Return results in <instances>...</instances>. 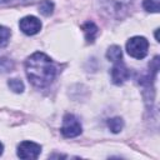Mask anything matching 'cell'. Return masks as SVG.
Masks as SVG:
<instances>
[{
    "label": "cell",
    "mask_w": 160,
    "mask_h": 160,
    "mask_svg": "<svg viewBox=\"0 0 160 160\" xmlns=\"http://www.w3.org/2000/svg\"><path fill=\"white\" fill-rule=\"evenodd\" d=\"M130 76V70L126 68V65L120 60L114 62V66L111 69V80L116 85H121L125 82Z\"/></svg>",
    "instance_id": "cell-7"
},
{
    "label": "cell",
    "mask_w": 160,
    "mask_h": 160,
    "mask_svg": "<svg viewBox=\"0 0 160 160\" xmlns=\"http://www.w3.org/2000/svg\"><path fill=\"white\" fill-rule=\"evenodd\" d=\"M60 131L65 138H75L81 134L82 128H81L79 119L75 115L66 114L62 118V125H61Z\"/></svg>",
    "instance_id": "cell-4"
},
{
    "label": "cell",
    "mask_w": 160,
    "mask_h": 160,
    "mask_svg": "<svg viewBox=\"0 0 160 160\" xmlns=\"http://www.w3.org/2000/svg\"><path fill=\"white\" fill-rule=\"evenodd\" d=\"M2 150H4V146H2V144L0 142V155L2 154Z\"/></svg>",
    "instance_id": "cell-17"
},
{
    "label": "cell",
    "mask_w": 160,
    "mask_h": 160,
    "mask_svg": "<svg viewBox=\"0 0 160 160\" xmlns=\"http://www.w3.org/2000/svg\"><path fill=\"white\" fill-rule=\"evenodd\" d=\"M25 71L29 81L36 88H46L56 76L58 69L54 61L44 52H34L25 61Z\"/></svg>",
    "instance_id": "cell-1"
},
{
    "label": "cell",
    "mask_w": 160,
    "mask_h": 160,
    "mask_svg": "<svg viewBox=\"0 0 160 160\" xmlns=\"http://www.w3.org/2000/svg\"><path fill=\"white\" fill-rule=\"evenodd\" d=\"M5 1H6V0H0V2H5Z\"/></svg>",
    "instance_id": "cell-18"
},
{
    "label": "cell",
    "mask_w": 160,
    "mask_h": 160,
    "mask_svg": "<svg viewBox=\"0 0 160 160\" xmlns=\"http://www.w3.org/2000/svg\"><path fill=\"white\" fill-rule=\"evenodd\" d=\"M149 50V41L144 36H132L126 42V51L134 59H144Z\"/></svg>",
    "instance_id": "cell-2"
},
{
    "label": "cell",
    "mask_w": 160,
    "mask_h": 160,
    "mask_svg": "<svg viewBox=\"0 0 160 160\" xmlns=\"http://www.w3.org/2000/svg\"><path fill=\"white\" fill-rule=\"evenodd\" d=\"M10 30L5 26H1L0 25V48H4L5 45H8L9 42V39H10Z\"/></svg>",
    "instance_id": "cell-13"
},
{
    "label": "cell",
    "mask_w": 160,
    "mask_h": 160,
    "mask_svg": "<svg viewBox=\"0 0 160 160\" xmlns=\"http://www.w3.org/2000/svg\"><path fill=\"white\" fill-rule=\"evenodd\" d=\"M41 152V146L32 141H22L18 146V156L25 160L38 159Z\"/></svg>",
    "instance_id": "cell-5"
},
{
    "label": "cell",
    "mask_w": 160,
    "mask_h": 160,
    "mask_svg": "<svg viewBox=\"0 0 160 160\" xmlns=\"http://www.w3.org/2000/svg\"><path fill=\"white\" fill-rule=\"evenodd\" d=\"M108 126H109V129L112 131V132H119V131H121V129H122V126H124V121H122V119L121 118H112V119H110L109 121H108Z\"/></svg>",
    "instance_id": "cell-12"
},
{
    "label": "cell",
    "mask_w": 160,
    "mask_h": 160,
    "mask_svg": "<svg viewBox=\"0 0 160 160\" xmlns=\"http://www.w3.org/2000/svg\"><path fill=\"white\" fill-rule=\"evenodd\" d=\"M8 85L9 88L14 91V92H22L24 91V84L21 80L19 79H10L8 81Z\"/></svg>",
    "instance_id": "cell-14"
},
{
    "label": "cell",
    "mask_w": 160,
    "mask_h": 160,
    "mask_svg": "<svg viewBox=\"0 0 160 160\" xmlns=\"http://www.w3.org/2000/svg\"><path fill=\"white\" fill-rule=\"evenodd\" d=\"M39 11H40V14H42L45 16L51 15L54 11V2L50 0H42L39 4Z\"/></svg>",
    "instance_id": "cell-10"
},
{
    "label": "cell",
    "mask_w": 160,
    "mask_h": 160,
    "mask_svg": "<svg viewBox=\"0 0 160 160\" xmlns=\"http://www.w3.org/2000/svg\"><path fill=\"white\" fill-rule=\"evenodd\" d=\"M19 28L26 35H35L41 30V21L36 16L29 15L19 21Z\"/></svg>",
    "instance_id": "cell-6"
},
{
    "label": "cell",
    "mask_w": 160,
    "mask_h": 160,
    "mask_svg": "<svg viewBox=\"0 0 160 160\" xmlns=\"http://www.w3.org/2000/svg\"><path fill=\"white\" fill-rule=\"evenodd\" d=\"M106 59L112 61V62H116V61H120L122 59V51H121V48L119 45H112L106 51Z\"/></svg>",
    "instance_id": "cell-9"
},
{
    "label": "cell",
    "mask_w": 160,
    "mask_h": 160,
    "mask_svg": "<svg viewBox=\"0 0 160 160\" xmlns=\"http://www.w3.org/2000/svg\"><path fill=\"white\" fill-rule=\"evenodd\" d=\"M104 11H106L110 16L121 18L126 14L132 0H100Z\"/></svg>",
    "instance_id": "cell-3"
},
{
    "label": "cell",
    "mask_w": 160,
    "mask_h": 160,
    "mask_svg": "<svg viewBox=\"0 0 160 160\" xmlns=\"http://www.w3.org/2000/svg\"><path fill=\"white\" fill-rule=\"evenodd\" d=\"M10 68H12V64L8 59H0V69L1 71H9Z\"/></svg>",
    "instance_id": "cell-15"
},
{
    "label": "cell",
    "mask_w": 160,
    "mask_h": 160,
    "mask_svg": "<svg viewBox=\"0 0 160 160\" xmlns=\"http://www.w3.org/2000/svg\"><path fill=\"white\" fill-rule=\"evenodd\" d=\"M81 30H82L84 34H85L86 41H88V42H94V40H95V38H96V35H98V32H99L98 26H96L92 21H86V22H84V24L81 25Z\"/></svg>",
    "instance_id": "cell-8"
},
{
    "label": "cell",
    "mask_w": 160,
    "mask_h": 160,
    "mask_svg": "<svg viewBox=\"0 0 160 160\" xmlns=\"http://www.w3.org/2000/svg\"><path fill=\"white\" fill-rule=\"evenodd\" d=\"M158 32H159V29H156V31H155V38H156L158 41H160V40H159V34H158Z\"/></svg>",
    "instance_id": "cell-16"
},
{
    "label": "cell",
    "mask_w": 160,
    "mask_h": 160,
    "mask_svg": "<svg viewBox=\"0 0 160 160\" xmlns=\"http://www.w3.org/2000/svg\"><path fill=\"white\" fill-rule=\"evenodd\" d=\"M142 8L149 12H159L160 10V0H144Z\"/></svg>",
    "instance_id": "cell-11"
}]
</instances>
